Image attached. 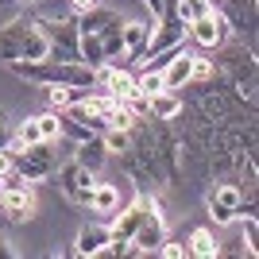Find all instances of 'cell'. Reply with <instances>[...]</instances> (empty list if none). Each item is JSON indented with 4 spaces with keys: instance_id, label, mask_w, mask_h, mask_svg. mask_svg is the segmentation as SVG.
Masks as SVG:
<instances>
[{
    "instance_id": "1",
    "label": "cell",
    "mask_w": 259,
    "mask_h": 259,
    "mask_svg": "<svg viewBox=\"0 0 259 259\" xmlns=\"http://www.w3.org/2000/svg\"><path fill=\"white\" fill-rule=\"evenodd\" d=\"M47 35L39 31L35 16H16L0 27V62H47Z\"/></svg>"
},
{
    "instance_id": "2",
    "label": "cell",
    "mask_w": 259,
    "mask_h": 259,
    "mask_svg": "<svg viewBox=\"0 0 259 259\" xmlns=\"http://www.w3.org/2000/svg\"><path fill=\"white\" fill-rule=\"evenodd\" d=\"M39 31L47 35V58L51 62H81V35H77V23L70 20H35Z\"/></svg>"
},
{
    "instance_id": "3",
    "label": "cell",
    "mask_w": 259,
    "mask_h": 259,
    "mask_svg": "<svg viewBox=\"0 0 259 259\" xmlns=\"http://www.w3.org/2000/svg\"><path fill=\"white\" fill-rule=\"evenodd\" d=\"M62 140V136H58ZM58 140H39V143H31L27 151H20L16 159H12V166L27 178V182H47L54 174V166H58Z\"/></svg>"
},
{
    "instance_id": "4",
    "label": "cell",
    "mask_w": 259,
    "mask_h": 259,
    "mask_svg": "<svg viewBox=\"0 0 259 259\" xmlns=\"http://www.w3.org/2000/svg\"><path fill=\"white\" fill-rule=\"evenodd\" d=\"M51 178H54V186L66 194V201L89 205V194H93V182H97V178H93V170H85L81 162H74V155H70L66 162H58Z\"/></svg>"
},
{
    "instance_id": "5",
    "label": "cell",
    "mask_w": 259,
    "mask_h": 259,
    "mask_svg": "<svg viewBox=\"0 0 259 259\" xmlns=\"http://www.w3.org/2000/svg\"><path fill=\"white\" fill-rule=\"evenodd\" d=\"M155 23H159V16H151V20H128L124 27H120V54H116V62H120V66L140 62V58H143L147 43H151Z\"/></svg>"
},
{
    "instance_id": "6",
    "label": "cell",
    "mask_w": 259,
    "mask_h": 259,
    "mask_svg": "<svg viewBox=\"0 0 259 259\" xmlns=\"http://www.w3.org/2000/svg\"><path fill=\"white\" fill-rule=\"evenodd\" d=\"M205 201H209L213 225H232V221L240 217V205H244V190H240L236 182H217L205 194Z\"/></svg>"
},
{
    "instance_id": "7",
    "label": "cell",
    "mask_w": 259,
    "mask_h": 259,
    "mask_svg": "<svg viewBox=\"0 0 259 259\" xmlns=\"http://www.w3.org/2000/svg\"><path fill=\"white\" fill-rule=\"evenodd\" d=\"M217 12L225 16L228 31H236L240 39H248V47H255V12H259V0H225Z\"/></svg>"
},
{
    "instance_id": "8",
    "label": "cell",
    "mask_w": 259,
    "mask_h": 259,
    "mask_svg": "<svg viewBox=\"0 0 259 259\" xmlns=\"http://www.w3.org/2000/svg\"><path fill=\"white\" fill-rule=\"evenodd\" d=\"M228 23H225V16L221 12H209V16H201V20H194V23H186V39H194L197 47H205V51H213V47H221L228 39Z\"/></svg>"
},
{
    "instance_id": "9",
    "label": "cell",
    "mask_w": 259,
    "mask_h": 259,
    "mask_svg": "<svg viewBox=\"0 0 259 259\" xmlns=\"http://www.w3.org/2000/svg\"><path fill=\"white\" fill-rule=\"evenodd\" d=\"M0 213H4V221H12V225L31 221L35 217V190H31V182L16 186V190H0Z\"/></svg>"
},
{
    "instance_id": "10",
    "label": "cell",
    "mask_w": 259,
    "mask_h": 259,
    "mask_svg": "<svg viewBox=\"0 0 259 259\" xmlns=\"http://www.w3.org/2000/svg\"><path fill=\"white\" fill-rule=\"evenodd\" d=\"M190 74H194V51L182 47V54H174L170 62L162 66V85L170 89V93H182L190 85Z\"/></svg>"
},
{
    "instance_id": "11",
    "label": "cell",
    "mask_w": 259,
    "mask_h": 259,
    "mask_svg": "<svg viewBox=\"0 0 259 259\" xmlns=\"http://www.w3.org/2000/svg\"><path fill=\"white\" fill-rule=\"evenodd\" d=\"M105 248H108V225H85L66 255H105Z\"/></svg>"
},
{
    "instance_id": "12",
    "label": "cell",
    "mask_w": 259,
    "mask_h": 259,
    "mask_svg": "<svg viewBox=\"0 0 259 259\" xmlns=\"http://www.w3.org/2000/svg\"><path fill=\"white\" fill-rule=\"evenodd\" d=\"M105 159H108V147H105V140H101V132H97V136H89V140L74 143V162H81L85 170L97 174L101 166H105Z\"/></svg>"
},
{
    "instance_id": "13",
    "label": "cell",
    "mask_w": 259,
    "mask_h": 259,
    "mask_svg": "<svg viewBox=\"0 0 259 259\" xmlns=\"http://www.w3.org/2000/svg\"><path fill=\"white\" fill-rule=\"evenodd\" d=\"M89 209L93 213L112 217L120 209V182H93V194H89Z\"/></svg>"
},
{
    "instance_id": "14",
    "label": "cell",
    "mask_w": 259,
    "mask_h": 259,
    "mask_svg": "<svg viewBox=\"0 0 259 259\" xmlns=\"http://www.w3.org/2000/svg\"><path fill=\"white\" fill-rule=\"evenodd\" d=\"M43 93H47V108L51 112H66V108L74 105V101H81L89 93V89H81V85H43Z\"/></svg>"
},
{
    "instance_id": "15",
    "label": "cell",
    "mask_w": 259,
    "mask_h": 259,
    "mask_svg": "<svg viewBox=\"0 0 259 259\" xmlns=\"http://www.w3.org/2000/svg\"><path fill=\"white\" fill-rule=\"evenodd\" d=\"M186 251H190V255H201V259H217L221 255V240L213 236V228H194L190 240H186Z\"/></svg>"
},
{
    "instance_id": "16",
    "label": "cell",
    "mask_w": 259,
    "mask_h": 259,
    "mask_svg": "<svg viewBox=\"0 0 259 259\" xmlns=\"http://www.w3.org/2000/svg\"><path fill=\"white\" fill-rule=\"evenodd\" d=\"M151 116L155 120H174L178 112H182V93H170V89H159V93H151Z\"/></svg>"
},
{
    "instance_id": "17",
    "label": "cell",
    "mask_w": 259,
    "mask_h": 259,
    "mask_svg": "<svg viewBox=\"0 0 259 259\" xmlns=\"http://www.w3.org/2000/svg\"><path fill=\"white\" fill-rule=\"evenodd\" d=\"M209 12H213L209 0H178V4H174V16L182 23H194V20H201V16H209Z\"/></svg>"
},
{
    "instance_id": "18",
    "label": "cell",
    "mask_w": 259,
    "mask_h": 259,
    "mask_svg": "<svg viewBox=\"0 0 259 259\" xmlns=\"http://www.w3.org/2000/svg\"><path fill=\"white\" fill-rule=\"evenodd\" d=\"M108 93L116 101H128L132 93H136V74H128L124 66H116V74H112V81H108Z\"/></svg>"
},
{
    "instance_id": "19",
    "label": "cell",
    "mask_w": 259,
    "mask_h": 259,
    "mask_svg": "<svg viewBox=\"0 0 259 259\" xmlns=\"http://www.w3.org/2000/svg\"><path fill=\"white\" fill-rule=\"evenodd\" d=\"M101 140H105L108 155H120V151H128V140H132V132H120V128H105V132H101Z\"/></svg>"
},
{
    "instance_id": "20",
    "label": "cell",
    "mask_w": 259,
    "mask_h": 259,
    "mask_svg": "<svg viewBox=\"0 0 259 259\" xmlns=\"http://www.w3.org/2000/svg\"><path fill=\"white\" fill-rule=\"evenodd\" d=\"M39 120V136H43V140H58V136H62V116H58V112H43V116H35Z\"/></svg>"
},
{
    "instance_id": "21",
    "label": "cell",
    "mask_w": 259,
    "mask_h": 259,
    "mask_svg": "<svg viewBox=\"0 0 259 259\" xmlns=\"http://www.w3.org/2000/svg\"><path fill=\"white\" fill-rule=\"evenodd\" d=\"M217 70H213V58H197L194 54V74H190V85H201V81H213Z\"/></svg>"
},
{
    "instance_id": "22",
    "label": "cell",
    "mask_w": 259,
    "mask_h": 259,
    "mask_svg": "<svg viewBox=\"0 0 259 259\" xmlns=\"http://www.w3.org/2000/svg\"><path fill=\"white\" fill-rule=\"evenodd\" d=\"M236 221L244 225V240H248L244 248H248L251 255H255V240H259V225H255V213H244V217H236Z\"/></svg>"
},
{
    "instance_id": "23",
    "label": "cell",
    "mask_w": 259,
    "mask_h": 259,
    "mask_svg": "<svg viewBox=\"0 0 259 259\" xmlns=\"http://www.w3.org/2000/svg\"><path fill=\"white\" fill-rule=\"evenodd\" d=\"M155 251H159V255H166V259H186V255H190V251H186V240H170V236L162 240Z\"/></svg>"
},
{
    "instance_id": "24",
    "label": "cell",
    "mask_w": 259,
    "mask_h": 259,
    "mask_svg": "<svg viewBox=\"0 0 259 259\" xmlns=\"http://www.w3.org/2000/svg\"><path fill=\"white\" fill-rule=\"evenodd\" d=\"M12 132H16V136H20V140L23 143H27V147H31V143H39V140H43V136H39V120H23V124H20V128H12Z\"/></svg>"
},
{
    "instance_id": "25",
    "label": "cell",
    "mask_w": 259,
    "mask_h": 259,
    "mask_svg": "<svg viewBox=\"0 0 259 259\" xmlns=\"http://www.w3.org/2000/svg\"><path fill=\"white\" fill-rule=\"evenodd\" d=\"M8 136H12V124H8V112L0 108V147L8 143Z\"/></svg>"
},
{
    "instance_id": "26",
    "label": "cell",
    "mask_w": 259,
    "mask_h": 259,
    "mask_svg": "<svg viewBox=\"0 0 259 259\" xmlns=\"http://www.w3.org/2000/svg\"><path fill=\"white\" fill-rule=\"evenodd\" d=\"M66 4H70V12H77V16H81V12H89L97 0H66Z\"/></svg>"
},
{
    "instance_id": "27",
    "label": "cell",
    "mask_w": 259,
    "mask_h": 259,
    "mask_svg": "<svg viewBox=\"0 0 259 259\" xmlns=\"http://www.w3.org/2000/svg\"><path fill=\"white\" fill-rule=\"evenodd\" d=\"M8 170H12V155L4 151V147H0V178H4V174H8Z\"/></svg>"
},
{
    "instance_id": "28",
    "label": "cell",
    "mask_w": 259,
    "mask_h": 259,
    "mask_svg": "<svg viewBox=\"0 0 259 259\" xmlns=\"http://www.w3.org/2000/svg\"><path fill=\"white\" fill-rule=\"evenodd\" d=\"M147 8H151V16H162V0H143Z\"/></svg>"
},
{
    "instance_id": "29",
    "label": "cell",
    "mask_w": 259,
    "mask_h": 259,
    "mask_svg": "<svg viewBox=\"0 0 259 259\" xmlns=\"http://www.w3.org/2000/svg\"><path fill=\"white\" fill-rule=\"evenodd\" d=\"M8 255H16V251L8 248V240H0V259H8Z\"/></svg>"
},
{
    "instance_id": "30",
    "label": "cell",
    "mask_w": 259,
    "mask_h": 259,
    "mask_svg": "<svg viewBox=\"0 0 259 259\" xmlns=\"http://www.w3.org/2000/svg\"><path fill=\"white\" fill-rule=\"evenodd\" d=\"M20 4H27V0H20Z\"/></svg>"
}]
</instances>
